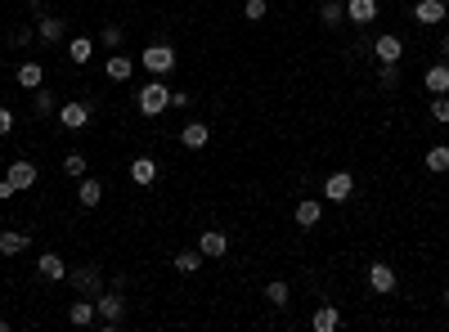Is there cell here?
Here are the masks:
<instances>
[{"label": "cell", "mask_w": 449, "mask_h": 332, "mask_svg": "<svg viewBox=\"0 0 449 332\" xmlns=\"http://www.w3.org/2000/svg\"><path fill=\"white\" fill-rule=\"evenodd\" d=\"M171 108H189V90H171Z\"/></svg>", "instance_id": "8d00e7d4"}, {"label": "cell", "mask_w": 449, "mask_h": 332, "mask_svg": "<svg viewBox=\"0 0 449 332\" xmlns=\"http://www.w3.org/2000/svg\"><path fill=\"white\" fill-rule=\"evenodd\" d=\"M140 68L149 72V77H166V72L176 68V50L166 41H157V45H149V50L140 54Z\"/></svg>", "instance_id": "7a4b0ae2"}, {"label": "cell", "mask_w": 449, "mask_h": 332, "mask_svg": "<svg viewBox=\"0 0 449 332\" xmlns=\"http://www.w3.org/2000/svg\"><path fill=\"white\" fill-rule=\"evenodd\" d=\"M422 85H427V94H449V63L445 59L422 72Z\"/></svg>", "instance_id": "7c38bea8"}, {"label": "cell", "mask_w": 449, "mask_h": 332, "mask_svg": "<svg viewBox=\"0 0 449 332\" xmlns=\"http://www.w3.org/2000/svg\"><path fill=\"white\" fill-rule=\"evenodd\" d=\"M63 176H72V180H81V176H86V157H81V149L63 153Z\"/></svg>", "instance_id": "4dcf8cb0"}, {"label": "cell", "mask_w": 449, "mask_h": 332, "mask_svg": "<svg viewBox=\"0 0 449 332\" xmlns=\"http://www.w3.org/2000/svg\"><path fill=\"white\" fill-rule=\"evenodd\" d=\"M36 36H41V41H45V45H54V41H63V18H54V14H50V18H45V14H41V27H36Z\"/></svg>", "instance_id": "484cf974"}, {"label": "cell", "mask_w": 449, "mask_h": 332, "mask_svg": "<svg viewBox=\"0 0 449 332\" xmlns=\"http://www.w3.org/2000/svg\"><path fill=\"white\" fill-rule=\"evenodd\" d=\"M59 126L63 130H86L90 126V104H81V99H72L59 108Z\"/></svg>", "instance_id": "5b68a950"}, {"label": "cell", "mask_w": 449, "mask_h": 332, "mask_svg": "<svg viewBox=\"0 0 449 332\" xmlns=\"http://www.w3.org/2000/svg\"><path fill=\"white\" fill-rule=\"evenodd\" d=\"M378 85H382V90H395V85H400V63H382L378 68Z\"/></svg>", "instance_id": "1f68e13d"}, {"label": "cell", "mask_w": 449, "mask_h": 332, "mask_svg": "<svg viewBox=\"0 0 449 332\" xmlns=\"http://www.w3.org/2000/svg\"><path fill=\"white\" fill-rule=\"evenodd\" d=\"M5 328H9V324H5V319H0V332H5Z\"/></svg>", "instance_id": "60d3db41"}, {"label": "cell", "mask_w": 449, "mask_h": 332, "mask_svg": "<svg viewBox=\"0 0 449 332\" xmlns=\"http://www.w3.org/2000/svg\"><path fill=\"white\" fill-rule=\"evenodd\" d=\"M198 252L207 256V261H221V256L229 252V233H221V229H202V238H198Z\"/></svg>", "instance_id": "ba28073f"}, {"label": "cell", "mask_w": 449, "mask_h": 332, "mask_svg": "<svg viewBox=\"0 0 449 332\" xmlns=\"http://www.w3.org/2000/svg\"><path fill=\"white\" fill-rule=\"evenodd\" d=\"M68 59H72L77 68H86L90 59H94V41H86V36H72V41H68Z\"/></svg>", "instance_id": "7402d4cb"}, {"label": "cell", "mask_w": 449, "mask_h": 332, "mask_svg": "<svg viewBox=\"0 0 449 332\" xmlns=\"http://www.w3.org/2000/svg\"><path fill=\"white\" fill-rule=\"evenodd\" d=\"M68 283L77 288V297H99V269H90V265H81V269H68Z\"/></svg>", "instance_id": "8992f818"}, {"label": "cell", "mask_w": 449, "mask_h": 332, "mask_svg": "<svg viewBox=\"0 0 449 332\" xmlns=\"http://www.w3.org/2000/svg\"><path fill=\"white\" fill-rule=\"evenodd\" d=\"M310 328L314 332H337L342 328V310H337V305H319V310L310 314Z\"/></svg>", "instance_id": "2e32d148"}, {"label": "cell", "mask_w": 449, "mask_h": 332, "mask_svg": "<svg viewBox=\"0 0 449 332\" xmlns=\"http://www.w3.org/2000/svg\"><path fill=\"white\" fill-rule=\"evenodd\" d=\"M207 140H211L207 121H185V126H180V144H185V149H207Z\"/></svg>", "instance_id": "4fadbf2b"}, {"label": "cell", "mask_w": 449, "mask_h": 332, "mask_svg": "<svg viewBox=\"0 0 449 332\" xmlns=\"http://www.w3.org/2000/svg\"><path fill=\"white\" fill-rule=\"evenodd\" d=\"M99 45H104V50H117V45H121V27H117V23H104Z\"/></svg>", "instance_id": "d6a6232c"}, {"label": "cell", "mask_w": 449, "mask_h": 332, "mask_svg": "<svg viewBox=\"0 0 449 332\" xmlns=\"http://www.w3.org/2000/svg\"><path fill=\"white\" fill-rule=\"evenodd\" d=\"M445 14H449L445 0H418V5H414V18L422 23V27H441Z\"/></svg>", "instance_id": "30bf717a"}, {"label": "cell", "mask_w": 449, "mask_h": 332, "mask_svg": "<svg viewBox=\"0 0 449 332\" xmlns=\"http://www.w3.org/2000/svg\"><path fill=\"white\" fill-rule=\"evenodd\" d=\"M288 297H293V288H288L283 278H274V283H265V301L274 305V310H283L288 305Z\"/></svg>", "instance_id": "4316f807"}, {"label": "cell", "mask_w": 449, "mask_h": 332, "mask_svg": "<svg viewBox=\"0 0 449 332\" xmlns=\"http://www.w3.org/2000/svg\"><path fill=\"white\" fill-rule=\"evenodd\" d=\"M319 216H324V207L314 202V198H301L297 202V225L301 229H314V225H319Z\"/></svg>", "instance_id": "603a6c76"}, {"label": "cell", "mask_w": 449, "mask_h": 332, "mask_svg": "<svg viewBox=\"0 0 449 332\" xmlns=\"http://www.w3.org/2000/svg\"><path fill=\"white\" fill-rule=\"evenodd\" d=\"M373 18H378V0H346V23H355V27H369Z\"/></svg>", "instance_id": "8fae6325"}, {"label": "cell", "mask_w": 449, "mask_h": 332, "mask_svg": "<svg viewBox=\"0 0 449 332\" xmlns=\"http://www.w3.org/2000/svg\"><path fill=\"white\" fill-rule=\"evenodd\" d=\"M373 59H378V63H400V59H405V41L391 36V32H382L378 41H373Z\"/></svg>", "instance_id": "52a82bcc"}, {"label": "cell", "mask_w": 449, "mask_h": 332, "mask_svg": "<svg viewBox=\"0 0 449 332\" xmlns=\"http://www.w3.org/2000/svg\"><path fill=\"white\" fill-rule=\"evenodd\" d=\"M36 274H41L45 283H59V278H68V265H63V256H59V252H45L41 261H36Z\"/></svg>", "instance_id": "5bb4252c"}, {"label": "cell", "mask_w": 449, "mask_h": 332, "mask_svg": "<svg viewBox=\"0 0 449 332\" xmlns=\"http://www.w3.org/2000/svg\"><path fill=\"white\" fill-rule=\"evenodd\" d=\"M77 202H81V207H99V202H104V184L94 180V176H81V184H77Z\"/></svg>", "instance_id": "d6986e66"}, {"label": "cell", "mask_w": 449, "mask_h": 332, "mask_svg": "<svg viewBox=\"0 0 449 332\" xmlns=\"http://www.w3.org/2000/svg\"><path fill=\"white\" fill-rule=\"evenodd\" d=\"M14 193H18L14 184H9V180H0V202H9V198H14Z\"/></svg>", "instance_id": "74e56055"}, {"label": "cell", "mask_w": 449, "mask_h": 332, "mask_svg": "<svg viewBox=\"0 0 449 332\" xmlns=\"http://www.w3.org/2000/svg\"><path fill=\"white\" fill-rule=\"evenodd\" d=\"M5 180L23 193V189H32V184H36V166L27 162V157H14V162H9V171H5Z\"/></svg>", "instance_id": "9c48e42d"}, {"label": "cell", "mask_w": 449, "mask_h": 332, "mask_svg": "<svg viewBox=\"0 0 449 332\" xmlns=\"http://www.w3.org/2000/svg\"><path fill=\"white\" fill-rule=\"evenodd\" d=\"M32 113H36V117H50V113H54V94H50V85L32 90Z\"/></svg>", "instance_id": "83f0119b"}, {"label": "cell", "mask_w": 449, "mask_h": 332, "mask_svg": "<svg viewBox=\"0 0 449 332\" xmlns=\"http://www.w3.org/2000/svg\"><path fill=\"white\" fill-rule=\"evenodd\" d=\"M265 14H270V5H265V0H247V5H242V18H247V23H261Z\"/></svg>", "instance_id": "836d02e7"}, {"label": "cell", "mask_w": 449, "mask_h": 332, "mask_svg": "<svg viewBox=\"0 0 449 332\" xmlns=\"http://www.w3.org/2000/svg\"><path fill=\"white\" fill-rule=\"evenodd\" d=\"M27 247H32V238L23 229H0V256H18Z\"/></svg>", "instance_id": "ac0fdd59"}, {"label": "cell", "mask_w": 449, "mask_h": 332, "mask_svg": "<svg viewBox=\"0 0 449 332\" xmlns=\"http://www.w3.org/2000/svg\"><path fill=\"white\" fill-rule=\"evenodd\" d=\"M422 162H427V171L445 176V171H449V149H445V144H436V149H427V157H422Z\"/></svg>", "instance_id": "f1b7e54d"}, {"label": "cell", "mask_w": 449, "mask_h": 332, "mask_svg": "<svg viewBox=\"0 0 449 332\" xmlns=\"http://www.w3.org/2000/svg\"><path fill=\"white\" fill-rule=\"evenodd\" d=\"M135 104H140V113H144V117H157V113H166V108H171V85H162V81L153 77L149 85H140Z\"/></svg>", "instance_id": "6da1fadb"}, {"label": "cell", "mask_w": 449, "mask_h": 332, "mask_svg": "<svg viewBox=\"0 0 449 332\" xmlns=\"http://www.w3.org/2000/svg\"><path fill=\"white\" fill-rule=\"evenodd\" d=\"M441 54H445V63H449V32H445V41H441Z\"/></svg>", "instance_id": "f35d334b"}, {"label": "cell", "mask_w": 449, "mask_h": 332, "mask_svg": "<svg viewBox=\"0 0 449 332\" xmlns=\"http://www.w3.org/2000/svg\"><path fill=\"white\" fill-rule=\"evenodd\" d=\"M319 23H324V27H342V23H346V5H342V0H324V5H319Z\"/></svg>", "instance_id": "d4e9b609"}, {"label": "cell", "mask_w": 449, "mask_h": 332, "mask_svg": "<svg viewBox=\"0 0 449 332\" xmlns=\"http://www.w3.org/2000/svg\"><path fill=\"white\" fill-rule=\"evenodd\" d=\"M9 130H14V113H9V108H0V140H5Z\"/></svg>", "instance_id": "d590c367"}, {"label": "cell", "mask_w": 449, "mask_h": 332, "mask_svg": "<svg viewBox=\"0 0 449 332\" xmlns=\"http://www.w3.org/2000/svg\"><path fill=\"white\" fill-rule=\"evenodd\" d=\"M445 310H449V288H445Z\"/></svg>", "instance_id": "ab89813d"}, {"label": "cell", "mask_w": 449, "mask_h": 332, "mask_svg": "<svg viewBox=\"0 0 449 332\" xmlns=\"http://www.w3.org/2000/svg\"><path fill=\"white\" fill-rule=\"evenodd\" d=\"M350 193H355V176H350V171H333V176L324 180V198L328 202H346Z\"/></svg>", "instance_id": "277c9868"}, {"label": "cell", "mask_w": 449, "mask_h": 332, "mask_svg": "<svg viewBox=\"0 0 449 332\" xmlns=\"http://www.w3.org/2000/svg\"><path fill=\"white\" fill-rule=\"evenodd\" d=\"M431 121H441V126L449 121V99L445 94H431Z\"/></svg>", "instance_id": "e575fe53"}, {"label": "cell", "mask_w": 449, "mask_h": 332, "mask_svg": "<svg viewBox=\"0 0 449 332\" xmlns=\"http://www.w3.org/2000/svg\"><path fill=\"white\" fill-rule=\"evenodd\" d=\"M202 261H207L202 252H180V256H176V269H180V274H198Z\"/></svg>", "instance_id": "f546056e"}, {"label": "cell", "mask_w": 449, "mask_h": 332, "mask_svg": "<svg viewBox=\"0 0 449 332\" xmlns=\"http://www.w3.org/2000/svg\"><path fill=\"white\" fill-rule=\"evenodd\" d=\"M14 81L23 85V90H41V85H45V68L41 63H18Z\"/></svg>", "instance_id": "ffe728a7"}, {"label": "cell", "mask_w": 449, "mask_h": 332, "mask_svg": "<svg viewBox=\"0 0 449 332\" xmlns=\"http://www.w3.org/2000/svg\"><path fill=\"white\" fill-rule=\"evenodd\" d=\"M94 319H99V314H94V297H77L68 305V324L86 328V324H94Z\"/></svg>", "instance_id": "e0dca14e"}, {"label": "cell", "mask_w": 449, "mask_h": 332, "mask_svg": "<svg viewBox=\"0 0 449 332\" xmlns=\"http://www.w3.org/2000/svg\"><path fill=\"white\" fill-rule=\"evenodd\" d=\"M104 72H108V81H126L130 72H135V59H126V54H108V63H104Z\"/></svg>", "instance_id": "44dd1931"}, {"label": "cell", "mask_w": 449, "mask_h": 332, "mask_svg": "<svg viewBox=\"0 0 449 332\" xmlns=\"http://www.w3.org/2000/svg\"><path fill=\"white\" fill-rule=\"evenodd\" d=\"M369 288L378 292V297H386V292H395V269L391 265H369Z\"/></svg>", "instance_id": "9a60e30c"}, {"label": "cell", "mask_w": 449, "mask_h": 332, "mask_svg": "<svg viewBox=\"0 0 449 332\" xmlns=\"http://www.w3.org/2000/svg\"><path fill=\"white\" fill-rule=\"evenodd\" d=\"M94 324H104V328H117L121 324V314H126V301H121V288H113V292H99L94 297Z\"/></svg>", "instance_id": "3957f363"}, {"label": "cell", "mask_w": 449, "mask_h": 332, "mask_svg": "<svg viewBox=\"0 0 449 332\" xmlns=\"http://www.w3.org/2000/svg\"><path fill=\"white\" fill-rule=\"evenodd\" d=\"M130 180L149 189V184L157 180V162H153V157H135V162H130Z\"/></svg>", "instance_id": "cb8c5ba5"}]
</instances>
